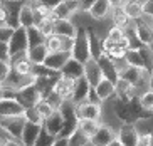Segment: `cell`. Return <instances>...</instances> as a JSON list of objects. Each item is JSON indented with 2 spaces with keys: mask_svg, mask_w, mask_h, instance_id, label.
Returning a JSON list of instances; mask_svg holds the SVG:
<instances>
[{
  "mask_svg": "<svg viewBox=\"0 0 153 146\" xmlns=\"http://www.w3.org/2000/svg\"><path fill=\"white\" fill-rule=\"evenodd\" d=\"M81 2V10L82 12H89V9L93 7V4H94L96 0H79Z\"/></svg>",
  "mask_w": 153,
  "mask_h": 146,
  "instance_id": "obj_50",
  "label": "cell"
},
{
  "mask_svg": "<svg viewBox=\"0 0 153 146\" xmlns=\"http://www.w3.org/2000/svg\"><path fill=\"white\" fill-rule=\"evenodd\" d=\"M10 69H12L10 62L0 61V82H5V79H7V76H9Z\"/></svg>",
  "mask_w": 153,
  "mask_h": 146,
  "instance_id": "obj_44",
  "label": "cell"
},
{
  "mask_svg": "<svg viewBox=\"0 0 153 146\" xmlns=\"http://www.w3.org/2000/svg\"><path fill=\"white\" fill-rule=\"evenodd\" d=\"M114 114L123 124H135L140 119L150 118L152 111L146 109L140 101V96L135 94L133 97H126V99L118 97L114 102Z\"/></svg>",
  "mask_w": 153,
  "mask_h": 146,
  "instance_id": "obj_1",
  "label": "cell"
},
{
  "mask_svg": "<svg viewBox=\"0 0 153 146\" xmlns=\"http://www.w3.org/2000/svg\"><path fill=\"white\" fill-rule=\"evenodd\" d=\"M77 32V27L72 25L69 19H57L54 20V34L62 37H74Z\"/></svg>",
  "mask_w": 153,
  "mask_h": 146,
  "instance_id": "obj_22",
  "label": "cell"
},
{
  "mask_svg": "<svg viewBox=\"0 0 153 146\" xmlns=\"http://www.w3.org/2000/svg\"><path fill=\"white\" fill-rule=\"evenodd\" d=\"M94 61L99 64V67H101V71H103L104 77H108L109 81H113V82L116 84V81L120 79V71H118V67H116V64H114V61H113V59L109 57L104 50L101 52V56H99L98 59H94Z\"/></svg>",
  "mask_w": 153,
  "mask_h": 146,
  "instance_id": "obj_9",
  "label": "cell"
},
{
  "mask_svg": "<svg viewBox=\"0 0 153 146\" xmlns=\"http://www.w3.org/2000/svg\"><path fill=\"white\" fill-rule=\"evenodd\" d=\"M61 76L69 77V79H79L81 76H84V64L77 59L71 57L61 69Z\"/></svg>",
  "mask_w": 153,
  "mask_h": 146,
  "instance_id": "obj_18",
  "label": "cell"
},
{
  "mask_svg": "<svg viewBox=\"0 0 153 146\" xmlns=\"http://www.w3.org/2000/svg\"><path fill=\"white\" fill-rule=\"evenodd\" d=\"M77 10H81V2L79 0H62L57 7L52 9L51 17L54 20H57V19H69Z\"/></svg>",
  "mask_w": 153,
  "mask_h": 146,
  "instance_id": "obj_8",
  "label": "cell"
},
{
  "mask_svg": "<svg viewBox=\"0 0 153 146\" xmlns=\"http://www.w3.org/2000/svg\"><path fill=\"white\" fill-rule=\"evenodd\" d=\"M47 54H49L47 45H45V44H39V45H34V47H29L27 57L30 59L32 64H44Z\"/></svg>",
  "mask_w": 153,
  "mask_h": 146,
  "instance_id": "obj_24",
  "label": "cell"
},
{
  "mask_svg": "<svg viewBox=\"0 0 153 146\" xmlns=\"http://www.w3.org/2000/svg\"><path fill=\"white\" fill-rule=\"evenodd\" d=\"M4 129H5V128H4V126H2V124H0V131H4Z\"/></svg>",
  "mask_w": 153,
  "mask_h": 146,
  "instance_id": "obj_54",
  "label": "cell"
},
{
  "mask_svg": "<svg viewBox=\"0 0 153 146\" xmlns=\"http://www.w3.org/2000/svg\"><path fill=\"white\" fill-rule=\"evenodd\" d=\"M56 141V136L54 134H51L47 129L44 128V124H42V129H41V134H39V138H37V143L36 145L39 146H44V145H54Z\"/></svg>",
  "mask_w": 153,
  "mask_h": 146,
  "instance_id": "obj_39",
  "label": "cell"
},
{
  "mask_svg": "<svg viewBox=\"0 0 153 146\" xmlns=\"http://www.w3.org/2000/svg\"><path fill=\"white\" fill-rule=\"evenodd\" d=\"M42 124H44V128L47 129L51 134L57 136V134L62 131V126H64V116H62V113H61V109H56L51 116H47Z\"/></svg>",
  "mask_w": 153,
  "mask_h": 146,
  "instance_id": "obj_19",
  "label": "cell"
},
{
  "mask_svg": "<svg viewBox=\"0 0 153 146\" xmlns=\"http://www.w3.org/2000/svg\"><path fill=\"white\" fill-rule=\"evenodd\" d=\"M25 116H9V118H0V124L4 126L7 131H9L12 136L20 141L22 139V131H24V126H25ZM22 143V141H20Z\"/></svg>",
  "mask_w": 153,
  "mask_h": 146,
  "instance_id": "obj_5",
  "label": "cell"
},
{
  "mask_svg": "<svg viewBox=\"0 0 153 146\" xmlns=\"http://www.w3.org/2000/svg\"><path fill=\"white\" fill-rule=\"evenodd\" d=\"M126 0H109V5L111 9H118V7H125Z\"/></svg>",
  "mask_w": 153,
  "mask_h": 146,
  "instance_id": "obj_52",
  "label": "cell"
},
{
  "mask_svg": "<svg viewBox=\"0 0 153 146\" xmlns=\"http://www.w3.org/2000/svg\"><path fill=\"white\" fill-rule=\"evenodd\" d=\"M25 113V106L15 97H4L0 99V118L9 116H22Z\"/></svg>",
  "mask_w": 153,
  "mask_h": 146,
  "instance_id": "obj_7",
  "label": "cell"
},
{
  "mask_svg": "<svg viewBox=\"0 0 153 146\" xmlns=\"http://www.w3.org/2000/svg\"><path fill=\"white\" fill-rule=\"evenodd\" d=\"M59 109H61V113H62V116H64V126H62V131H61L57 136L69 138L77 128H79L81 118L77 114V106L71 101V99H66V101L61 104Z\"/></svg>",
  "mask_w": 153,
  "mask_h": 146,
  "instance_id": "obj_2",
  "label": "cell"
},
{
  "mask_svg": "<svg viewBox=\"0 0 153 146\" xmlns=\"http://www.w3.org/2000/svg\"><path fill=\"white\" fill-rule=\"evenodd\" d=\"M42 129V123H34V121H25V126H24L22 131V145L25 146H34L37 143V138L41 134Z\"/></svg>",
  "mask_w": 153,
  "mask_h": 146,
  "instance_id": "obj_14",
  "label": "cell"
},
{
  "mask_svg": "<svg viewBox=\"0 0 153 146\" xmlns=\"http://www.w3.org/2000/svg\"><path fill=\"white\" fill-rule=\"evenodd\" d=\"M88 143H91V138L88 136V134H86L81 128H77L76 131H74L71 136H69V145H71V146L88 145Z\"/></svg>",
  "mask_w": 153,
  "mask_h": 146,
  "instance_id": "obj_34",
  "label": "cell"
},
{
  "mask_svg": "<svg viewBox=\"0 0 153 146\" xmlns=\"http://www.w3.org/2000/svg\"><path fill=\"white\" fill-rule=\"evenodd\" d=\"M89 89H91V82L88 81V77H86V76H81V77H79V79H76V82H74V91H72L71 101L74 102V104H79V102L88 101Z\"/></svg>",
  "mask_w": 153,
  "mask_h": 146,
  "instance_id": "obj_13",
  "label": "cell"
},
{
  "mask_svg": "<svg viewBox=\"0 0 153 146\" xmlns=\"http://www.w3.org/2000/svg\"><path fill=\"white\" fill-rule=\"evenodd\" d=\"M88 101L96 102V104H101V102H103V99L99 97V94H98V91H96L94 86H91V89H89V94H88Z\"/></svg>",
  "mask_w": 153,
  "mask_h": 146,
  "instance_id": "obj_46",
  "label": "cell"
},
{
  "mask_svg": "<svg viewBox=\"0 0 153 146\" xmlns=\"http://www.w3.org/2000/svg\"><path fill=\"white\" fill-rule=\"evenodd\" d=\"M14 34V27L10 25H0V42H9V39Z\"/></svg>",
  "mask_w": 153,
  "mask_h": 146,
  "instance_id": "obj_43",
  "label": "cell"
},
{
  "mask_svg": "<svg viewBox=\"0 0 153 146\" xmlns=\"http://www.w3.org/2000/svg\"><path fill=\"white\" fill-rule=\"evenodd\" d=\"M24 116H25V119H27V121H34V123H44V118H42V114L39 113V109H37L36 106L25 107V113H24Z\"/></svg>",
  "mask_w": 153,
  "mask_h": 146,
  "instance_id": "obj_38",
  "label": "cell"
},
{
  "mask_svg": "<svg viewBox=\"0 0 153 146\" xmlns=\"http://www.w3.org/2000/svg\"><path fill=\"white\" fill-rule=\"evenodd\" d=\"M27 37H29V47H34V45H39V44H45V39H47L37 25L27 27Z\"/></svg>",
  "mask_w": 153,
  "mask_h": 146,
  "instance_id": "obj_30",
  "label": "cell"
},
{
  "mask_svg": "<svg viewBox=\"0 0 153 146\" xmlns=\"http://www.w3.org/2000/svg\"><path fill=\"white\" fill-rule=\"evenodd\" d=\"M140 52H141V57H143V64H145V72L146 74H150V72L153 71V50L150 45L143 44L141 47H140Z\"/></svg>",
  "mask_w": 153,
  "mask_h": 146,
  "instance_id": "obj_32",
  "label": "cell"
},
{
  "mask_svg": "<svg viewBox=\"0 0 153 146\" xmlns=\"http://www.w3.org/2000/svg\"><path fill=\"white\" fill-rule=\"evenodd\" d=\"M109 12H111V5H109V0H96L94 4H93V7L89 9L91 17H93V19H98V20L104 19Z\"/></svg>",
  "mask_w": 153,
  "mask_h": 146,
  "instance_id": "obj_25",
  "label": "cell"
},
{
  "mask_svg": "<svg viewBox=\"0 0 153 146\" xmlns=\"http://www.w3.org/2000/svg\"><path fill=\"white\" fill-rule=\"evenodd\" d=\"M114 131H113L111 126H108V124H103L101 123V126H99V129L96 131L93 136H91V143L93 145H98V146H106V145H113V141L116 139L114 138Z\"/></svg>",
  "mask_w": 153,
  "mask_h": 146,
  "instance_id": "obj_15",
  "label": "cell"
},
{
  "mask_svg": "<svg viewBox=\"0 0 153 146\" xmlns=\"http://www.w3.org/2000/svg\"><path fill=\"white\" fill-rule=\"evenodd\" d=\"M37 2H39V4H42V5H45V7H49V9L52 10L54 7H57L62 0H37Z\"/></svg>",
  "mask_w": 153,
  "mask_h": 146,
  "instance_id": "obj_49",
  "label": "cell"
},
{
  "mask_svg": "<svg viewBox=\"0 0 153 146\" xmlns=\"http://www.w3.org/2000/svg\"><path fill=\"white\" fill-rule=\"evenodd\" d=\"M148 87L153 89V71L150 72V76H148Z\"/></svg>",
  "mask_w": 153,
  "mask_h": 146,
  "instance_id": "obj_53",
  "label": "cell"
},
{
  "mask_svg": "<svg viewBox=\"0 0 153 146\" xmlns=\"http://www.w3.org/2000/svg\"><path fill=\"white\" fill-rule=\"evenodd\" d=\"M74 82H76V79H69V77L61 76L57 79V82H56V86H54V91L62 97V99H71L72 91H74Z\"/></svg>",
  "mask_w": 153,
  "mask_h": 146,
  "instance_id": "obj_21",
  "label": "cell"
},
{
  "mask_svg": "<svg viewBox=\"0 0 153 146\" xmlns=\"http://www.w3.org/2000/svg\"><path fill=\"white\" fill-rule=\"evenodd\" d=\"M140 101L148 111H153V89H146L145 93H141Z\"/></svg>",
  "mask_w": 153,
  "mask_h": 146,
  "instance_id": "obj_41",
  "label": "cell"
},
{
  "mask_svg": "<svg viewBox=\"0 0 153 146\" xmlns=\"http://www.w3.org/2000/svg\"><path fill=\"white\" fill-rule=\"evenodd\" d=\"M84 76L88 77V81L91 82V86H96L99 81L104 77L101 67H99V64L94 61V59H89V61L84 64Z\"/></svg>",
  "mask_w": 153,
  "mask_h": 146,
  "instance_id": "obj_20",
  "label": "cell"
},
{
  "mask_svg": "<svg viewBox=\"0 0 153 146\" xmlns=\"http://www.w3.org/2000/svg\"><path fill=\"white\" fill-rule=\"evenodd\" d=\"M123 9L126 10V13L131 17V20H136V19L143 17V4L140 0H126V4Z\"/></svg>",
  "mask_w": 153,
  "mask_h": 146,
  "instance_id": "obj_28",
  "label": "cell"
},
{
  "mask_svg": "<svg viewBox=\"0 0 153 146\" xmlns=\"http://www.w3.org/2000/svg\"><path fill=\"white\" fill-rule=\"evenodd\" d=\"M41 97H42L41 89L37 87L36 81H34V82H30V84H27V86H24V87L19 89L17 99L22 102L25 107H29V106H36Z\"/></svg>",
  "mask_w": 153,
  "mask_h": 146,
  "instance_id": "obj_6",
  "label": "cell"
},
{
  "mask_svg": "<svg viewBox=\"0 0 153 146\" xmlns=\"http://www.w3.org/2000/svg\"><path fill=\"white\" fill-rule=\"evenodd\" d=\"M2 5H4V0H0V7H2Z\"/></svg>",
  "mask_w": 153,
  "mask_h": 146,
  "instance_id": "obj_55",
  "label": "cell"
},
{
  "mask_svg": "<svg viewBox=\"0 0 153 146\" xmlns=\"http://www.w3.org/2000/svg\"><path fill=\"white\" fill-rule=\"evenodd\" d=\"M113 24L118 27H123V29H128L131 25V17L126 13V10L123 7H118V9H113Z\"/></svg>",
  "mask_w": 153,
  "mask_h": 146,
  "instance_id": "obj_26",
  "label": "cell"
},
{
  "mask_svg": "<svg viewBox=\"0 0 153 146\" xmlns=\"http://www.w3.org/2000/svg\"><path fill=\"white\" fill-rule=\"evenodd\" d=\"M94 87H96V91H98L99 97H101L103 101L109 99L113 94H116V84H114L113 81H109L108 77H103V79L99 81V82L94 86Z\"/></svg>",
  "mask_w": 153,
  "mask_h": 146,
  "instance_id": "obj_23",
  "label": "cell"
},
{
  "mask_svg": "<svg viewBox=\"0 0 153 146\" xmlns=\"http://www.w3.org/2000/svg\"><path fill=\"white\" fill-rule=\"evenodd\" d=\"M34 77H42V76H61V71H56V69H51L45 64H32V72Z\"/></svg>",
  "mask_w": 153,
  "mask_h": 146,
  "instance_id": "obj_33",
  "label": "cell"
},
{
  "mask_svg": "<svg viewBox=\"0 0 153 146\" xmlns=\"http://www.w3.org/2000/svg\"><path fill=\"white\" fill-rule=\"evenodd\" d=\"M71 57H72L71 50H64V49H61V50H54V52H49V54H47V57H45L44 64H45L47 67H51V69L61 71V69H62V66H64V64H66V62H68Z\"/></svg>",
  "mask_w": 153,
  "mask_h": 146,
  "instance_id": "obj_11",
  "label": "cell"
},
{
  "mask_svg": "<svg viewBox=\"0 0 153 146\" xmlns=\"http://www.w3.org/2000/svg\"><path fill=\"white\" fill-rule=\"evenodd\" d=\"M143 13L148 17H153V0H145L143 2Z\"/></svg>",
  "mask_w": 153,
  "mask_h": 146,
  "instance_id": "obj_48",
  "label": "cell"
},
{
  "mask_svg": "<svg viewBox=\"0 0 153 146\" xmlns=\"http://www.w3.org/2000/svg\"><path fill=\"white\" fill-rule=\"evenodd\" d=\"M153 143V134L152 133H145V134H140V141L138 145H143V146H150Z\"/></svg>",
  "mask_w": 153,
  "mask_h": 146,
  "instance_id": "obj_47",
  "label": "cell"
},
{
  "mask_svg": "<svg viewBox=\"0 0 153 146\" xmlns=\"http://www.w3.org/2000/svg\"><path fill=\"white\" fill-rule=\"evenodd\" d=\"M36 107L39 109V113L42 114V118H44V119L47 118V116H51V114H52V113L56 111V107L52 106V104H51L47 99H45V97H41V99H39V102L36 104Z\"/></svg>",
  "mask_w": 153,
  "mask_h": 146,
  "instance_id": "obj_36",
  "label": "cell"
},
{
  "mask_svg": "<svg viewBox=\"0 0 153 146\" xmlns=\"http://www.w3.org/2000/svg\"><path fill=\"white\" fill-rule=\"evenodd\" d=\"M72 57L81 61L82 64L91 59V50H89V36H88V29L79 27L74 36V44H72Z\"/></svg>",
  "mask_w": 153,
  "mask_h": 146,
  "instance_id": "obj_3",
  "label": "cell"
},
{
  "mask_svg": "<svg viewBox=\"0 0 153 146\" xmlns=\"http://www.w3.org/2000/svg\"><path fill=\"white\" fill-rule=\"evenodd\" d=\"M118 141L123 146H135L140 141V133L135 124H123L118 133Z\"/></svg>",
  "mask_w": 153,
  "mask_h": 146,
  "instance_id": "obj_12",
  "label": "cell"
},
{
  "mask_svg": "<svg viewBox=\"0 0 153 146\" xmlns=\"http://www.w3.org/2000/svg\"><path fill=\"white\" fill-rule=\"evenodd\" d=\"M0 84H2V82H0Z\"/></svg>",
  "mask_w": 153,
  "mask_h": 146,
  "instance_id": "obj_57",
  "label": "cell"
},
{
  "mask_svg": "<svg viewBox=\"0 0 153 146\" xmlns=\"http://www.w3.org/2000/svg\"><path fill=\"white\" fill-rule=\"evenodd\" d=\"M45 45L49 49V52H54V50H61L62 49V36H57V34H52L45 39Z\"/></svg>",
  "mask_w": 153,
  "mask_h": 146,
  "instance_id": "obj_37",
  "label": "cell"
},
{
  "mask_svg": "<svg viewBox=\"0 0 153 146\" xmlns=\"http://www.w3.org/2000/svg\"><path fill=\"white\" fill-rule=\"evenodd\" d=\"M24 4H25V0H4V7L7 10V25L14 27V29L20 25L19 15H20Z\"/></svg>",
  "mask_w": 153,
  "mask_h": 146,
  "instance_id": "obj_10",
  "label": "cell"
},
{
  "mask_svg": "<svg viewBox=\"0 0 153 146\" xmlns=\"http://www.w3.org/2000/svg\"><path fill=\"white\" fill-rule=\"evenodd\" d=\"M9 50H10V57H15L19 54H25L29 50L27 27L19 25L17 29H14V34L9 39Z\"/></svg>",
  "mask_w": 153,
  "mask_h": 146,
  "instance_id": "obj_4",
  "label": "cell"
},
{
  "mask_svg": "<svg viewBox=\"0 0 153 146\" xmlns=\"http://www.w3.org/2000/svg\"><path fill=\"white\" fill-rule=\"evenodd\" d=\"M77 106V114L81 119H99L101 118V104H96V102L91 101H84L76 104Z\"/></svg>",
  "mask_w": 153,
  "mask_h": 146,
  "instance_id": "obj_16",
  "label": "cell"
},
{
  "mask_svg": "<svg viewBox=\"0 0 153 146\" xmlns=\"http://www.w3.org/2000/svg\"><path fill=\"white\" fill-rule=\"evenodd\" d=\"M37 27H39V29L42 30V34H44L45 37L52 36V34H54V19H52V17L44 19L42 22L37 24Z\"/></svg>",
  "mask_w": 153,
  "mask_h": 146,
  "instance_id": "obj_40",
  "label": "cell"
},
{
  "mask_svg": "<svg viewBox=\"0 0 153 146\" xmlns=\"http://www.w3.org/2000/svg\"><path fill=\"white\" fill-rule=\"evenodd\" d=\"M152 25H153V17H152Z\"/></svg>",
  "mask_w": 153,
  "mask_h": 146,
  "instance_id": "obj_56",
  "label": "cell"
},
{
  "mask_svg": "<svg viewBox=\"0 0 153 146\" xmlns=\"http://www.w3.org/2000/svg\"><path fill=\"white\" fill-rule=\"evenodd\" d=\"M88 36H89V50H91V59H98L103 52V40L96 36L93 29H88Z\"/></svg>",
  "mask_w": 153,
  "mask_h": 146,
  "instance_id": "obj_27",
  "label": "cell"
},
{
  "mask_svg": "<svg viewBox=\"0 0 153 146\" xmlns=\"http://www.w3.org/2000/svg\"><path fill=\"white\" fill-rule=\"evenodd\" d=\"M19 20H20V25H24V27L36 25V13H34V7L24 4L22 10H20V15H19Z\"/></svg>",
  "mask_w": 153,
  "mask_h": 146,
  "instance_id": "obj_29",
  "label": "cell"
},
{
  "mask_svg": "<svg viewBox=\"0 0 153 146\" xmlns=\"http://www.w3.org/2000/svg\"><path fill=\"white\" fill-rule=\"evenodd\" d=\"M0 25H7V10L4 5L0 7Z\"/></svg>",
  "mask_w": 153,
  "mask_h": 146,
  "instance_id": "obj_51",
  "label": "cell"
},
{
  "mask_svg": "<svg viewBox=\"0 0 153 146\" xmlns=\"http://www.w3.org/2000/svg\"><path fill=\"white\" fill-rule=\"evenodd\" d=\"M99 126H101L99 119H81V121H79V128H81L89 138L98 131Z\"/></svg>",
  "mask_w": 153,
  "mask_h": 146,
  "instance_id": "obj_35",
  "label": "cell"
},
{
  "mask_svg": "<svg viewBox=\"0 0 153 146\" xmlns=\"http://www.w3.org/2000/svg\"><path fill=\"white\" fill-rule=\"evenodd\" d=\"M125 34H126V29L114 25V27H111V29H109L108 39H111V40H114V42H118V40L121 39V37H125Z\"/></svg>",
  "mask_w": 153,
  "mask_h": 146,
  "instance_id": "obj_42",
  "label": "cell"
},
{
  "mask_svg": "<svg viewBox=\"0 0 153 146\" xmlns=\"http://www.w3.org/2000/svg\"><path fill=\"white\" fill-rule=\"evenodd\" d=\"M125 61H126V64H130V66H136V67H141V69L145 67L140 49H128L126 54H125Z\"/></svg>",
  "mask_w": 153,
  "mask_h": 146,
  "instance_id": "obj_31",
  "label": "cell"
},
{
  "mask_svg": "<svg viewBox=\"0 0 153 146\" xmlns=\"http://www.w3.org/2000/svg\"><path fill=\"white\" fill-rule=\"evenodd\" d=\"M133 22H135L133 27H135V32H136V36H138V39L143 44L152 45L153 44V25L152 24H146V20H143V17L136 19Z\"/></svg>",
  "mask_w": 153,
  "mask_h": 146,
  "instance_id": "obj_17",
  "label": "cell"
},
{
  "mask_svg": "<svg viewBox=\"0 0 153 146\" xmlns=\"http://www.w3.org/2000/svg\"><path fill=\"white\" fill-rule=\"evenodd\" d=\"M10 50H9V42H0V61L10 62Z\"/></svg>",
  "mask_w": 153,
  "mask_h": 146,
  "instance_id": "obj_45",
  "label": "cell"
}]
</instances>
